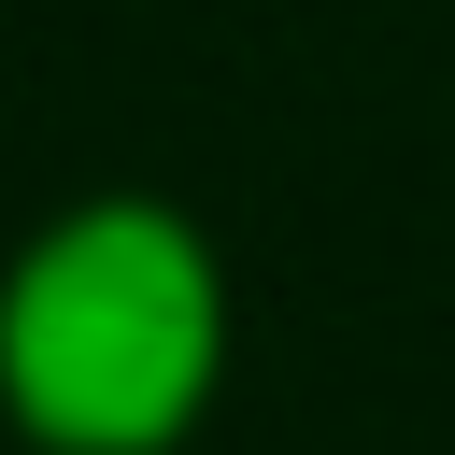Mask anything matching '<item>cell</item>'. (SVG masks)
I'll return each mask as SVG.
<instances>
[{
    "label": "cell",
    "instance_id": "6da1fadb",
    "mask_svg": "<svg viewBox=\"0 0 455 455\" xmlns=\"http://www.w3.org/2000/svg\"><path fill=\"white\" fill-rule=\"evenodd\" d=\"M185 370H199V299H185L171 242H100V256L43 270V299H28V384H43V412L142 427V412L185 398Z\"/></svg>",
    "mask_w": 455,
    "mask_h": 455
}]
</instances>
